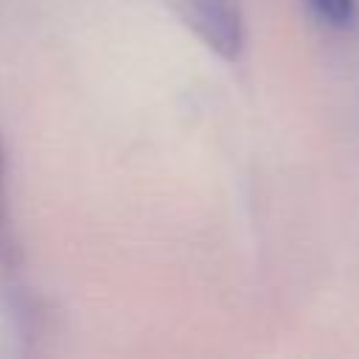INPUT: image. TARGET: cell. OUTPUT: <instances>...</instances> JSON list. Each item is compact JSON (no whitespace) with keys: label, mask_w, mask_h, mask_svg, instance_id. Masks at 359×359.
Masks as SVG:
<instances>
[{"label":"cell","mask_w":359,"mask_h":359,"mask_svg":"<svg viewBox=\"0 0 359 359\" xmlns=\"http://www.w3.org/2000/svg\"><path fill=\"white\" fill-rule=\"evenodd\" d=\"M309 6L334 28H345L356 17V0H309Z\"/></svg>","instance_id":"2"},{"label":"cell","mask_w":359,"mask_h":359,"mask_svg":"<svg viewBox=\"0 0 359 359\" xmlns=\"http://www.w3.org/2000/svg\"><path fill=\"white\" fill-rule=\"evenodd\" d=\"M180 22L194 31L222 59H236L244 45V3L241 0H163Z\"/></svg>","instance_id":"1"},{"label":"cell","mask_w":359,"mask_h":359,"mask_svg":"<svg viewBox=\"0 0 359 359\" xmlns=\"http://www.w3.org/2000/svg\"><path fill=\"white\" fill-rule=\"evenodd\" d=\"M6 160L0 149V258L11 255V236H8V205H6Z\"/></svg>","instance_id":"3"}]
</instances>
